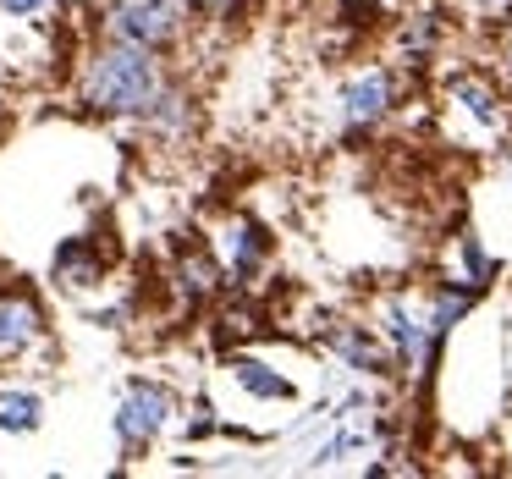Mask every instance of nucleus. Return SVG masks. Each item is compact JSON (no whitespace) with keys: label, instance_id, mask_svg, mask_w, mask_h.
<instances>
[{"label":"nucleus","instance_id":"19","mask_svg":"<svg viewBox=\"0 0 512 479\" xmlns=\"http://www.w3.org/2000/svg\"><path fill=\"white\" fill-rule=\"evenodd\" d=\"M507 188H512V144H507Z\"/></svg>","mask_w":512,"mask_h":479},{"label":"nucleus","instance_id":"3","mask_svg":"<svg viewBox=\"0 0 512 479\" xmlns=\"http://www.w3.org/2000/svg\"><path fill=\"white\" fill-rule=\"evenodd\" d=\"M402 72L397 67H364L336 89V133L342 138H364L375 133L386 116H397L402 105Z\"/></svg>","mask_w":512,"mask_h":479},{"label":"nucleus","instance_id":"15","mask_svg":"<svg viewBox=\"0 0 512 479\" xmlns=\"http://www.w3.org/2000/svg\"><path fill=\"white\" fill-rule=\"evenodd\" d=\"M45 402L34 391H0V430H34Z\"/></svg>","mask_w":512,"mask_h":479},{"label":"nucleus","instance_id":"18","mask_svg":"<svg viewBox=\"0 0 512 479\" xmlns=\"http://www.w3.org/2000/svg\"><path fill=\"white\" fill-rule=\"evenodd\" d=\"M50 0H0V12L6 17H34V12H45Z\"/></svg>","mask_w":512,"mask_h":479},{"label":"nucleus","instance_id":"5","mask_svg":"<svg viewBox=\"0 0 512 479\" xmlns=\"http://www.w3.org/2000/svg\"><path fill=\"white\" fill-rule=\"evenodd\" d=\"M171 413H177V397H171L166 386H155V380H133V386L122 391V408H116V441L138 457L171 424Z\"/></svg>","mask_w":512,"mask_h":479},{"label":"nucleus","instance_id":"9","mask_svg":"<svg viewBox=\"0 0 512 479\" xmlns=\"http://www.w3.org/2000/svg\"><path fill=\"white\" fill-rule=\"evenodd\" d=\"M325 342H331L336 353L347 358V369H358V375H397V358H391L386 336H380L375 325L342 320V325H331V331H325Z\"/></svg>","mask_w":512,"mask_h":479},{"label":"nucleus","instance_id":"7","mask_svg":"<svg viewBox=\"0 0 512 479\" xmlns=\"http://www.w3.org/2000/svg\"><path fill=\"white\" fill-rule=\"evenodd\" d=\"M215 254H221L226 276H237V287H254L259 270L270 265V232L254 221V215H237V221H226L221 243H210Z\"/></svg>","mask_w":512,"mask_h":479},{"label":"nucleus","instance_id":"17","mask_svg":"<svg viewBox=\"0 0 512 479\" xmlns=\"http://www.w3.org/2000/svg\"><path fill=\"white\" fill-rule=\"evenodd\" d=\"M248 0H193V17L199 23H232V17H243Z\"/></svg>","mask_w":512,"mask_h":479},{"label":"nucleus","instance_id":"13","mask_svg":"<svg viewBox=\"0 0 512 479\" xmlns=\"http://www.w3.org/2000/svg\"><path fill=\"white\" fill-rule=\"evenodd\" d=\"M232 380L248 391V397H259V402H292V380L287 375H276L270 364H259V358H232Z\"/></svg>","mask_w":512,"mask_h":479},{"label":"nucleus","instance_id":"14","mask_svg":"<svg viewBox=\"0 0 512 479\" xmlns=\"http://www.w3.org/2000/svg\"><path fill=\"white\" fill-rule=\"evenodd\" d=\"M215 303H221V298H215ZM248 336H259V309L248 298L221 303V309H215V342L232 347V342H248Z\"/></svg>","mask_w":512,"mask_h":479},{"label":"nucleus","instance_id":"6","mask_svg":"<svg viewBox=\"0 0 512 479\" xmlns=\"http://www.w3.org/2000/svg\"><path fill=\"white\" fill-rule=\"evenodd\" d=\"M171 292H177L188 309L215 303V298L226 292V265H221V254H215L210 243H199V237H188V243L177 248V259H171Z\"/></svg>","mask_w":512,"mask_h":479},{"label":"nucleus","instance_id":"2","mask_svg":"<svg viewBox=\"0 0 512 479\" xmlns=\"http://www.w3.org/2000/svg\"><path fill=\"white\" fill-rule=\"evenodd\" d=\"M441 116H446V133L457 138V144H512V105L507 94H501V83L490 78V72H457V78H446L441 89Z\"/></svg>","mask_w":512,"mask_h":479},{"label":"nucleus","instance_id":"1","mask_svg":"<svg viewBox=\"0 0 512 479\" xmlns=\"http://www.w3.org/2000/svg\"><path fill=\"white\" fill-rule=\"evenodd\" d=\"M166 83L155 50L127 45V39H105L78 72V105L89 116H138L155 89Z\"/></svg>","mask_w":512,"mask_h":479},{"label":"nucleus","instance_id":"11","mask_svg":"<svg viewBox=\"0 0 512 479\" xmlns=\"http://www.w3.org/2000/svg\"><path fill=\"white\" fill-rule=\"evenodd\" d=\"M50 281L67 292H89L105 281V248L94 243V237H67V243L56 248V259H50Z\"/></svg>","mask_w":512,"mask_h":479},{"label":"nucleus","instance_id":"16","mask_svg":"<svg viewBox=\"0 0 512 479\" xmlns=\"http://www.w3.org/2000/svg\"><path fill=\"white\" fill-rule=\"evenodd\" d=\"M490 78L501 83V94H507L512 105V12L496 23V34H490Z\"/></svg>","mask_w":512,"mask_h":479},{"label":"nucleus","instance_id":"10","mask_svg":"<svg viewBox=\"0 0 512 479\" xmlns=\"http://www.w3.org/2000/svg\"><path fill=\"white\" fill-rule=\"evenodd\" d=\"M441 39H446V12L441 6H413V12H402V23H397L402 67H430L435 50H441Z\"/></svg>","mask_w":512,"mask_h":479},{"label":"nucleus","instance_id":"12","mask_svg":"<svg viewBox=\"0 0 512 479\" xmlns=\"http://www.w3.org/2000/svg\"><path fill=\"white\" fill-rule=\"evenodd\" d=\"M138 122H144V127H155L160 138H182V133L193 127V105H188V94H182V89L160 83V89H155V100H149L144 111H138Z\"/></svg>","mask_w":512,"mask_h":479},{"label":"nucleus","instance_id":"4","mask_svg":"<svg viewBox=\"0 0 512 479\" xmlns=\"http://www.w3.org/2000/svg\"><path fill=\"white\" fill-rule=\"evenodd\" d=\"M182 34V0H111L105 39H127L144 50H166Z\"/></svg>","mask_w":512,"mask_h":479},{"label":"nucleus","instance_id":"8","mask_svg":"<svg viewBox=\"0 0 512 479\" xmlns=\"http://www.w3.org/2000/svg\"><path fill=\"white\" fill-rule=\"evenodd\" d=\"M45 342V314L28 292H0V364H17Z\"/></svg>","mask_w":512,"mask_h":479}]
</instances>
